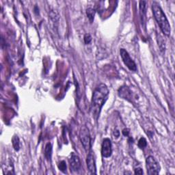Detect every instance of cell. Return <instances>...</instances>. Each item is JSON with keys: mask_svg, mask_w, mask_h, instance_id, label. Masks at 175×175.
I'll return each instance as SVG.
<instances>
[{"mask_svg": "<svg viewBox=\"0 0 175 175\" xmlns=\"http://www.w3.org/2000/svg\"><path fill=\"white\" fill-rule=\"evenodd\" d=\"M147 146V141L144 138H141L138 141V146L140 148V149H144L145 147H146Z\"/></svg>", "mask_w": 175, "mask_h": 175, "instance_id": "14", "label": "cell"}, {"mask_svg": "<svg viewBox=\"0 0 175 175\" xmlns=\"http://www.w3.org/2000/svg\"><path fill=\"white\" fill-rule=\"evenodd\" d=\"M139 8H140V14L142 20L143 21L145 17H146V2L145 1L140 2Z\"/></svg>", "mask_w": 175, "mask_h": 175, "instance_id": "10", "label": "cell"}, {"mask_svg": "<svg viewBox=\"0 0 175 175\" xmlns=\"http://www.w3.org/2000/svg\"><path fill=\"white\" fill-rule=\"evenodd\" d=\"M58 168L62 172H65L66 171V168H67L66 161H60V163H59V165H58Z\"/></svg>", "mask_w": 175, "mask_h": 175, "instance_id": "15", "label": "cell"}, {"mask_svg": "<svg viewBox=\"0 0 175 175\" xmlns=\"http://www.w3.org/2000/svg\"><path fill=\"white\" fill-rule=\"evenodd\" d=\"M52 144L51 143H47L45 149V156L47 160H51L52 156Z\"/></svg>", "mask_w": 175, "mask_h": 175, "instance_id": "11", "label": "cell"}, {"mask_svg": "<svg viewBox=\"0 0 175 175\" xmlns=\"http://www.w3.org/2000/svg\"><path fill=\"white\" fill-rule=\"evenodd\" d=\"M83 40H84L85 44H90L91 41H92V36H91L90 34H86L84 38H83Z\"/></svg>", "mask_w": 175, "mask_h": 175, "instance_id": "16", "label": "cell"}, {"mask_svg": "<svg viewBox=\"0 0 175 175\" xmlns=\"http://www.w3.org/2000/svg\"><path fill=\"white\" fill-rule=\"evenodd\" d=\"M112 154V144L109 138L103 139L101 145V155L103 157L108 158Z\"/></svg>", "mask_w": 175, "mask_h": 175, "instance_id": "6", "label": "cell"}, {"mask_svg": "<svg viewBox=\"0 0 175 175\" xmlns=\"http://www.w3.org/2000/svg\"><path fill=\"white\" fill-rule=\"evenodd\" d=\"M144 172L143 170L141 168H137L135 169V174H143Z\"/></svg>", "mask_w": 175, "mask_h": 175, "instance_id": "17", "label": "cell"}, {"mask_svg": "<svg viewBox=\"0 0 175 175\" xmlns=\"http://www.w3.org/2000/svg\"><path fill=\"white\" fill-rule=\"evenodd\" d=\"M152 10L153 15H154L155 20L160 26L161 31L165 36H169L171 32L170 25L165 13L161 9L160 5L157 2H154L152 4Z\"/></svg>", "mask_w": 175, "mask_h": 175, "instance_id": "2", "label": "cell"}, {"mask_svg": "<svg viewBox=\"0 0 175 175\" xmlns=\"http://www.w3.org/2000/svg\"><path fill=\"white\" fill-rule=\"evenodd\" d=\"M129 129H124L123 130V134L125 136H128L129 135Z\"/></svg>", "mask_w": 175, "mask_h": 175, "instance_id": "18", "label": "cell"}, {"mask_svg": "<svg viewBox=\"0 0 175 175\" xmlns=\"http://www.w3.org/2000/svg\"><path fill=\"white\" fill-rule=\"evenodd\" d=\"M86 163H87V167L88 170L92 174H96V162L95 160V156H94V152L91 149L87 156V160H86Z\"/></svg>", "mask_w": 175, "mask_h": 175, "instance_id": "7", "label": "cell"}, {"mask_svg": "<svg viewBox=\"0 0 175 175\" xmlns=\"http://www.w3.org/2000/svg\"><path fill=\"white\" fill-rule=\"evenodd\" d=\"M118 95L125 100L131 102V99H132V92L129 89V88L127 86H124L120 88L118 90Z\"/></svg>", "mask_w": 175, "mask_h": 175, "instance_id": "9", "label": "cell"}, {"mask_svg": "<svg viewBox=\"0 0 175 175\" xmlns=\"http://www.w3.org/2000/svg\"><path fill=\"white\" fill-rule=\"evenodd\" d=\"M69 163L71 169L72 171L77 172L79 171L82 168V163H81V160L79 156L72 154L71 157L69 159Z\"/></svg>", "mask_w": 175, "mask_h": 175, "instance_id": "8", "label": "cell"}, {"mask_svg": "<svg viewBox=\"0 0 175 175\" xmlns=\"http://www.w3.org/2000/svg\"><path fill=\"white\" fill-rule=\"evenodd\" d=\"M147 174L149 175H157L160 173L161 167L160 163L153 156L150 155L146 160Z\"/></svg>", "mask_w": 175, "mask_h": 175, "instance_id": "4", "label": "cell"}, {"mask_svg": "<svg viewBox=\"0 0 175 175\" xmlns=\"http://www.w3.org/2000/svg\"><path fill=\"white\" fill-rule=\"evenodd\" d=\"M86 15H87V17L89 19L90 23H93L95 19V10H94L92 8H88L86 10Z\"/></svg>", "mask_w": 175, "mask_h": 175, "instance_id": "12", "label": "cell"}, {"mask_svg": "<svg viewBox=\"0 0 175 175\" xmlns=\"http://www.w3.org/2000/svg\"><path fill=\"white\" fill-rule=\"evenodd\" d=\"M79 139L83 149L86 152L91 150V138L89 129L86 126H82L79 131Z\"/></svg>", "mask_w": 175, "mask_h": 175, "instance_id": "3", "label": "cell"}, {"mask_svg": "<svg viewBox=\"0 0 175 175\" xmlns=\"http://www.w3.org/2000/svg\"><path fill=\"white\" fill-rule=\"evenodd\" d=\"M12 146L14 147V149L15 150H19L20 149V141H19V138L17 136H15L13 137L12 139Z\"/></svg>", "mask_w": 175, "mask_h": 175, "instance_id": "13", "label": "cell"}, {"mask_svg": "<svg viewBox=\"0 0 175 175\" xmlns=\"http://www.w3.org/2000/svg\"><path fill=\"white\" fill-rule=\"evenodd\" d=\"M120 54L122 58V60L125 65L131 71L136 72L137 71V65L135 63V62L133 60V59L131 58L129 53L127 52V51L125 49H120Z\"/></svg>", "mask_w": 175, "mask_h": 175, "instance_id": "5", "label": "cell"}, {"mask_svg": "<svg viewBox=\"0 0 175 175\" xmlns=\"http://www.w3.org/2000/svg\"><path fill=\"white\" fill-rule=\"evenodd\" d=\"M114 136H115L116 138H118V137H119V136H120L119 131L117 130V129H116V130H114Z\"/></svg>", "mask_w": 175, "mask_h": 175, "instance_id": "19", "label": "cell"}, {"mask_svg": "<svg viewBox=\"0 0 175 175\" xmlns=\"http://www.w3.org/2000/svg\"><path fill=\"white\" fill-rule=\"evenodd\" d=\"M109 90L104 83H101L94 90L90 106V112L93 117L96 120L100 115L102 107L107 101L109 95Z\"/></svg>", "mask_w": 175, "mask_h": 175, "instance_id": "1", "label": "cell"}]
</instances>
